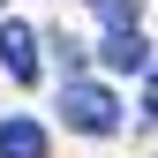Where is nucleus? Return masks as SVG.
Returning a JSON list of instances; mask_svg holds the SVG:
<instances>
[{
  "instance_id": "f257e3e1",
  "label": "nucleus",
  "mask_w": 158,
  "mask_h": 158,
  "mask_svg": "<svg viewBox=\"0 0 158 158\" xmlns=\"http://www.w3.org/2000/svg\"><path fill=\"white\" fill-rule=\"evenodd\" d=\"M60 113H68V128H83V135H113V128H121L113 90L106 83H75V75H68V90H60Z\"/></svg>"
},
{
  "instance_id": "f03ea898",
  "label": "nucleus",
  "mask_w": 158,
  "mask_h": 158,
  "mask_svg": "<svg viewBox=\"0 0 158 158\" xmlns=\"http://www.w3.org/2000/svg\"><path fill=\"white\" fill-rule=\"evenodd\" d=\"M0 68L15 83H38V38H30V23H0Z\"/></svg>"
},
{
  "instance_id": "7ed1b4c3",
  "label": "nucleus",
  "mask_w": 158,
  "mask_h": 158,
  "mask_svg": "<svg viewBox=\"0 0 158 158\" xmlns=\"http://www.w3.org/2000/svg\"><path fill=\"white\" fill-rule=\"evenodd\" d=\"M98 53H106V68H121V75H143V68H151V45H143V30H135V23H121Z\"/></svg>"
},
{
  "instance_id": "20e7f679",
  "label": "nucleus",
  "mask_w": 158,
  "mask_h": 158,
  "mask_svg": "<svg viewBox=\"0 0 158 158\" xmlns=\"http://www.w3.org/2000/svg\"><path fill=\"white\" fill-rule=\"evenodd\" d=\"M0 158H45V128L38 121H0Z\"/></svg>"
},
{
  "instance_id": "39448f33",
  "label": "nucleus",
  "mask_w": 158,
  "mask_h": 158,
  "mask_svg": "<svg viewBox=\"0 0 158 158\" xmlns=\"http://www.w3.org/2000/svg\"><path fill=\"white\" fill-rule=\"evenodd\" d=\"M0 8H8V0H0Z\"/></svg>"
},
{
  "instance_id": "423d86ee",
  "label": "nucleus",
  "mask_w": 158,
  "mask_h": 158,
  "mask_svg": "<svg viewBox=\"0 0 158 158\" xmlns=\"http://www.w3.org/2000/svg\"><path fill=\"white\" fill-rule=\"evenodd\" d=\"M90 8H98V0H90Z\"/></svg>"
}]
</instances>
